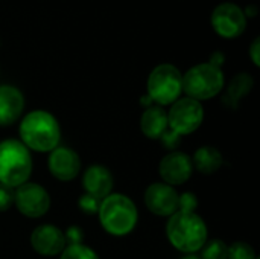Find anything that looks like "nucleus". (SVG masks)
Returning <instances> with one entry per match:
<instances>
[{
  "label": "nucleus",
  "mask_w": 260,
  "mask_h": 259,
  "mask_svg": "<svg viewBox=\"0 0 260 259\" xmlns=\"http://www.w3.org/2000/svg\"><path fill=\"white\" fill-rule=\"evenodd\" d=\"M20 142L38 153H50L61 139L58 121L44 110H34L27 113L20 124Z\"/></svg>",
  "instance_id": "f257e3e1"
},
{
  "label": "nucleus",
  "mask_w": 260,
  "mask_h": 259,
  "mask_svg": "<svg viewBox=\"0 0 260 259\" xmlns=\"http://www.w3.org/2000/svg\"><path fill=\"white\" fill-rule=\"evenodd\" d=\"M166 234L169 243L180 252L193 255L207 243V226L195 212L177 211L171 215Z\"/></svg>",
  "instance_id": "f03ea898"
},
{
  "label": "nucleus",
  "mask_w": 260,
  "mask_h": 259,
  "mask_svg": "<svg viewBox=\"0 0 260 259\" xmlns=\"http://www.w3.org/2000/svg\"><path fill=\"white\" fill-rule=\"evenodd\" d=\"M98 215L105 232L113 237H125L131 234L139 220L134 202L123 194H110L102 198Z\"/></svg>",
  "instance_id": "7ed1b4c3"
},
{
  "label": "nucleus",
  "mask_w": 260,
  "mask_h": 259,
  "mask_svg": "<svg viewBox=\"0 0 260 259\" xmlns=\"http://www.w3.org/2000/svg\"><path fill=\"white\" fill-rule=\"evenodd\" d=\"M32 172V157L29 150L15 139L0 142V183L18 188L29 180Z\"/></svg>",
  "instance_id": "20e7f679"
},
{
  "label": "nucleus",
  "mask_w": 260,
  "mask_h": 259,
  "mask_svg": "<svg viewBox=\"0 0 260 259\" xmlns=\"http://www.w3.org/2000/svg\"><path fill=\"white\" fill-rule=\"evenodd\" d=\"M224 89V73L221 67L210 63L193 66L183 75V92L195 101H206Z\"/></svg>",
  "instance_id": "39448f33"
},
{
  "label": "nucleus",
  "mask_w": 260,
  "mask_h": 259,
  "mask_svg": "<svg viewBox=\"0 0 260 259\" xmlns=\"http://www.w3.org/2000/svg\"><path fill=\"white\" fill-rule=\"evenodd\" d=\"M148 96L158 105H172L183 92V75L172 64L157 66L148 78Z\"/></svg>",
  "instance_id": "423d86ee"
},
{
  "label": "nucleus",
  "mask_w": 260,
  "mask_h": 259,
  "mask_svg": "<svg viewBox=\"0 0 260 259\" xmlns=\"http://www.w3.org/2000/svg\"><path fill=\"white\" fill-rule=\"evenodd\" d=\"M204 119V108L201 102L192 98H181L177 99L169 113H168V125L169 130L177 133L178 136L190 134L200 128Z\"/></svg>",
  "instance_id": "0eeeda50"
},
{
  "label": "nucleus",
  "mask_w": 260,
  "mask_h": 259,
  "mask_svg": "<svg viewBox=\"0 0 260 259\" xmlns=\"http://www.w3.org/2000/svg\"><path fill=\"white\" fill-rule=\"evenodd\" d=\"M14 203L17 209L29 218L43 217L50 208V197L47 191L38 183H23L14 194Z\"/></svg>",
  "instance_id": "6e6552de"
},
{
  "label": "nucleus",
  "mask_w": 260,
  "mask_h": 259,
  "mask_svg": "<svg viewBox=\"0 0 260 259\" xmlns=\"http://www.w3.org/2000/svg\"><path fill=\"white\" fill-rule=\"evenodd\" d=\"M212 26L218 35L236 38L245 31L247 15L235 3H221L212 12Z\"/></svg>",
  "instance_id": "1a4fd4ad"
},
{
  "label": "nucleus",
  "mask_w": 260,
  "mask_h": 259,
  "mask_svg": "<svg viewBox=\"0 0 260 259\" xmlns=\"http://www.w3.org/2000/svg\"><path fill=\"white\" fill-rule=\"evenodd\" d=\"M193 171L192 159L180 151H171L166 154L158 166V172L163 182L169 186H177L186 183Z\"/></svg>",
  "instance_id": "9d476101"
},
{
  "label": "nucleus",
  "mask_w": 260,
  "mask_h": 259,
  "mask_svg": "<svg viewBox=\"0 0 260 259\" xmlns=\"http://www.w3.org/2000/svg\"><path fill=\"white\" fill-rule=\"evenodd\" d=\"M146 208L158 217H171L178 211V194L174 186L154 183L145 192Z\"/></svg>",
  "instance_id": "9b49d317"
},
{
  "label": "nucleus",
  "mask_w": 260,
  "mask_h": 259,
  "mask_svg": "<svg viewBox=\"0 0 260 259\" xmlns=\"http://www.w3.org/2000/svg\"><path fill=\"white\" fill-rule=\"evenodd\" d=\"M66 241L64 232L52 224L38 226L30 235V244L34 250L43 256L61 255L66 247Z\"/></svg>",
  "instance_id": "f8f14e48"
},
{
  "label": "nucleus",
  "mask_w": 260,
  "mask_h": 259,
  "mask_svg": "<svg viewBox=\"0 0 260 259\" xmlns=\"http://www.w3.org/2000/svg\"><path fill=\"white\" fill-rule=\"evenodd\" d=\"M49 171L55 179L70 182L81 171L79 156L67 147H56L49 156Z\"/></svg>",
  "instance_id": "ddd939ff"
},
{
  "label": "nucleus",
  "mask_w": 260,
  "mask_h": 259,
  "mask_svg": "<svg viewBox=\"0 0 260 259\" xmlns=\"http://www.w3.org/2000/svg\"><path fill=\"white\" fill-rule=\"evenodd\" d=\"M113 183L114 182H113L111 172L102 165L90 166L84 172V177H82V185H84L85 192L99 200H102L111 194Z\"/></svg>",
  "instance_id": "4468645a"
},
{
  "label": "nucleus",
  "mask_w": 260,
  "mask_h": 259,
  "mask_svg": "<svg viewBox=\"0 0 260 259\" xmlns=\"http://www.w3.org/2000/svg\"><path fill=\"white\" fill-rule=\"evenodd\" d=\"M24 108V98L14 85H0V127L14 124Z\"/></svg>",
  "instance_id": "2eb2a0df"
},
{
  "label": "nucleus",
  "mask_w": 260,
  "mask_h": 259,
  "mask_svg": "<svg viewBox=\"0 0 260 259\" xmlns=\"http://www.w3.org/2000/svg\"><path fill=\"white\" fill-rule=\"evenodd\" d=\"M140 128L143 134L149 139H160L165 131L169 128L168 125V113L160 107H148L140 119Z\"/></svg>",
  "instance_id": "dca6fc26"
},
{
  "label": "nucleus",
  "mask_w": 260,
  "mask_h": 259,
  "mask_svg": "<svg viewBox=\"0 0 260 259\" xmlns=\"http://www.w3.org/2000/svg\"><path fill=\"white\" fill-rule=\"evenodd\" d=\"M222 156L221 153L213 147H201L195 151L192 165L197 168L201 174H215L222 166Z\"/></svg>",
  "instance_id": "f3484780"
},
{
  "label": "nucleus",
  "mask_w": 260,
  "mask_h": 259,
  "mask_svg": "<svg viewBox=\"0 0 260 259\" xmlns=\"http://www.w3.org/2000/svg\"><path fill=\"white\" fill-rule=\"evenodd\" d=\"M253 78L247 73H239L238 76L233 78V81L230 82L229 89H227V93H225V98H224V102L232 107V108H236L239 101L253 89Z\"/></svg>",
  "instance_id": "a211bd4d"
},
{
  "label": "nucleus",
  "mask_w": 260,
  "mask_h": 259,
  "mask_svg": "<svg viewBox=\"0 0 260 259\" xmlns=\"http://www.w3.org/2000/svg\"><path fill=\"white\" fill-rule=\"evenodd\" d=\"M59 259H99V256L90 247L84 246L82 243H76L64 247Z\"/></svg>",
  "instance_id": "6ab92c4d"
},
{
  "label": "nucleus",
  "mask_w": 260,
  "mask_h": 259,
  "mask_svg": "<svg viewBox=\"0 0 260 259\" xmlns=\"http://www.w3.org/2000/svg\"><path fill=\"white\" fill-rule=\"evenodd\" d=\"M227 244L221 240L207 241L201 249V259H227Z\"/></svg>",
  "instance_id": "aec40b11"
},
{
  "label": "nucleus",
  "mask_w": 260,
  "mask_h": 259,
  "mask_svg": "<svg viewBox=\"0 0 260 259\" xmlns=\"http://www.w3.org/2000/svg\"><path fill=\"white\" fill-rule=\"evenodd\" d=\"M227 259H256V253L250 244L239 241L227 249Z\"/></svg>",
  "instance_id": "412c9836"
},
{
  "label": "nucleus",
  "mask_w": 260,
  "mask_h": 259,
  "mask_svg": "<svg viewBox=\"0 0 260 259\" xmlns=\"http://www.w3.org/2000/svg\"><path fill=\"white\" fill-rule=\"evenodd\" d=\"M14 194H15L14 188L0 183V212L8 211L14 205Z\"/></svg>",
  "instance_id": "4be33fe9"
},
{
  "label": "nucleus",
  "mask_w": 260,
  "mask_h": 259,
  "mask_svg": "<svg viewBox=\"0 0 260 259\" xmlns=\"http://www.w3.org/2000/svg\"><path fill=\"white\" fill-rule=\"evenodd\" d=\"M197 205H198V200L192 192H186L181 197H178V211L180 212H195Z\"/></svg>",
  "instance_id": "5701e85b"
},
{
  "label": "nucleus",
  "mask_w": 260,
  "mask_h": 259,
  "mask_svg": "<svg viewBox=\"0 0 260 259\" xmlns=\"http://www.w3.org/2000/svg\"><path fill=\"white\" fill-rule=\"evenodd\" d=\"M99 205H101V200L99 198H94V197H91L88 194H85V195H82L79 198V208L85 214H98Z\"/></svg>",
  "instance_id": "b1692460"
},
{
  "label": "nucleus",
  "mask_w": 260,
  "mask_h": 259,
  "mask_svg": "<svg viewBox=\"0 0 260 259\" xmlns=\"http://www.w3.org/2000/svg\"><path fill=\"white\" fill-rule=\"evenodd\" d=\"M180 137H181V136H178L177 133H174L172 130L168 128V130L165 131V134L160 137V140L163 142V145H165L168 150H175V147L180 143Z\"/></svg>",
  "instance_id": "393cba45"
},
{
  "label": "nucleus",
  "mask_w": 260,
  "mask_h": 259,
  "mask_svg": "<svg viewBox=\"0 0 260 259\" xmlns=\"http://www.w3.org/2000/svg\"><path fill=\"white\" fill-rule=\"evenodd\" d=\"M250 56H251V60H253L254 66H260V38L259 37L253 41V44H251V47H250Z\"/></svg>",
  "instance_id": "a878e982"
},
{
  "label": "nucleus",
  "mask_w": 260,
  "mask_h": 259,
  "mask_svg": "<svg viewBox=\"0 0 260 259\" xmlns=\"http://www.w3.org/2000/svg\"><path fill=\"white\" fill-rule=\"evenodd\" d=\"M181 259H201L200 256H197V255H186L184 258H181Z\"/></svg>",
  "instance_id": "bb28decb"
},
{
  "label": "nucleus",
  "mask_w": 260,
  "mask_h": 259,
  "mask_svg": "<svg viewBox=\"0 0 260 259\" xmlns=\"http://www.w3.org/2000/svg\"><path fill=\"white\" fill-rule=\"evenodd\" d=\"M256 259H259V258H256Z\"/></svg>",
  "instance_id": "cd10ccee"
}]
</instances>
